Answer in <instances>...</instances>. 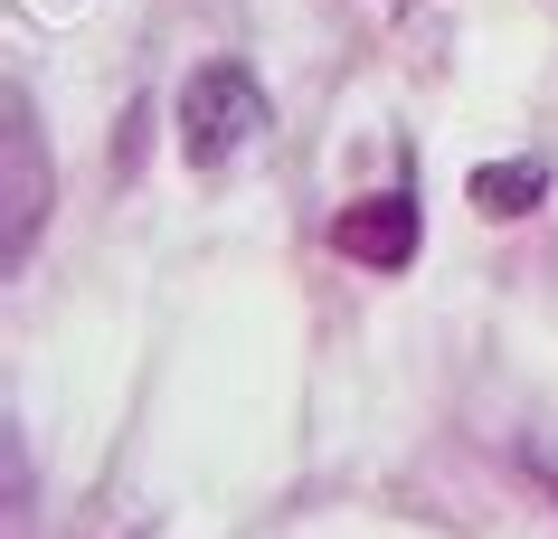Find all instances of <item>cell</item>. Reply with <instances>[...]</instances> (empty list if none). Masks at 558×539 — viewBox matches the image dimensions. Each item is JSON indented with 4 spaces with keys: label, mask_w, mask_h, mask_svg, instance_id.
Masks as SVG:
<instances>
[{
    "label": "cell",
    "mask_w": 558,
    "mask_h": 539,
    "mask_svg": "<svg viewBox=\"0 0 558 539\" xmlns=\"http://www.w3.org/2000/svg\"><path fill=\"white\" fill-rule=\"evenodd\" d=\"M265 123H275V105H265V86L236 58H208L180 76V161L190 171H228Z\"/></svg>",
    "instance_id": "cell-1"
},
{
    "label": "cell",
    "mask_w": 558,
    "mask_h": 539,
    "mask_svg": "<svg viewBox=\"0 0 558 539\" xmlns=\"http://www.w3.org/2000/svg\"><path fill=\"white\" fill-rule=\"evenodd\" d=\"M416 237H426V209H416V189H369L351 209L331 218V246L369 274H408L416 266Z\"/></svg>",
    "instance_id": "cell-2"
},
{
    "label": "cell",
    "mask_w": 558,
    "mask_h": 539,
    "mask_svg": "<svg viewBox=\"0 0 558 539\" xmlns=\"http://www.w3.org/2000/svg\"><path fill=\"white\" fill-rule=\"evenodd\" d=\"M38 218H48V171H38V114H29V95H10V266L29 256Z\"/></svg>",
    "instance_id": "cell-3"
},
{
    "label": "cell",
    "mask_w": 558,
    "mask_h": 539,
    "mask_svg": "<svg viewBox=\"0 0 558 539\" xmlns=\"http://www.w3.org/2000/svg\"><path fill=\"white\" fill-rule=\"evenodd\" d=\"M464 199L483 218H530L539 199H549V161H530V151H521V161H483V171L464 180Z\"/></svg>",
    "instance_id": "cell-4"
},
{
    "label": "cell",
    "mask_w": 558,
    "mask_h": 539,
    "mask_svg": "<svg viewBox=\"0 0 558 539\" xmlns=\"http://www.w3.org/2000/svg\"><path fill=\"white\" fill-rule=\"evenodd\" d=\"M530 474H539V492L558 502V454H530Z\"/></svg>",
    "instance_id": "cell-5"
}]
</instances>
